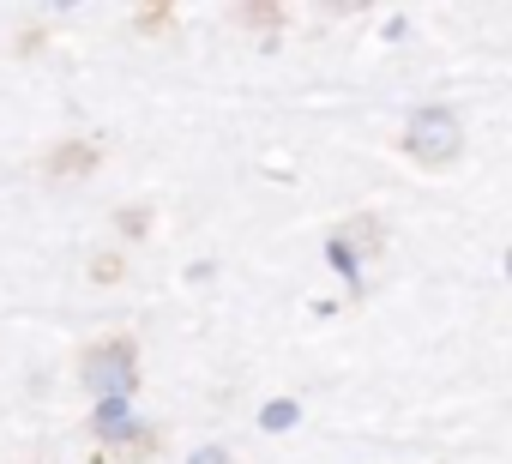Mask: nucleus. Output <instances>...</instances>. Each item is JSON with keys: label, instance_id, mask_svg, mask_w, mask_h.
Here are the masks:
<instances>
[{"label": "nucleus", "instance_id": "obj_5", "mask_svg": "<svg viewBox=\"0 0 512 464\" xmlns=\"http://www.w3.org/2000/svg\"><path fill=\"white\" fill-rule=\"evenodd\" d=\"M187 464H235V452H223V446H199Z\"/></svg>", "mask_w": 512, "mask_h": 464}, {"label": "nucleus", "instance_id": "obj_3", "mask_svg": "<svg viewBox=\"0 0 512 464\" xmlns=\"http://www.w3.org/2000/svg\"><path fill=\"white\" fill-rule=\"evenodd\" d=\"M91 434H97V440H127V434H139L133 398H103L97 416H91Z\"/></svg>", "mask_w": 512, "mask_h": 464}, {"label": "nucleus", "instance_id": "obj_1", "mask_svg": "<svg viewBox=\"0 0 512 464\" xmlns=\"http://www.w3.org/2000/svg\"><path fill=\"white\" fill-rule=\"evenodd\" d=\"M404 157H416L422 169H452L464 157V121H458V109H446V103L416 109L404 121Z\"/></svg>", "mask_w": 512, "mask_h": 464}, {"label": "nucleus", "instance_id": "obj_4", "mask_svg": "<svg viewBox=\"0 0 512 464\" xmlns=\"http://www.w3.org/2000/svg\"><path fill=\"white\" fill-rule=\"evenodd\" d=\"M296 416H302V404H290V398H278V404H266V410H260V422H266V428H290Z\"/></svg>", "mask_w": 512, "mask_h": 464}, {"label": "nucleus", "instance_id": "obj_2", "mask_svg": "<svg viewBox=\"0 0 512 464\" xmlns=\"http://www.w3.org/2000/svg\"><path fill=\"white\" fill-rule=\"evenodd\" d=\"M79 386L103 404V398H133L139 386V344L133 338H103L91 350H79Z\"/></svg>", "mask_w": 512, "mask_h": 464}]
</instances>
